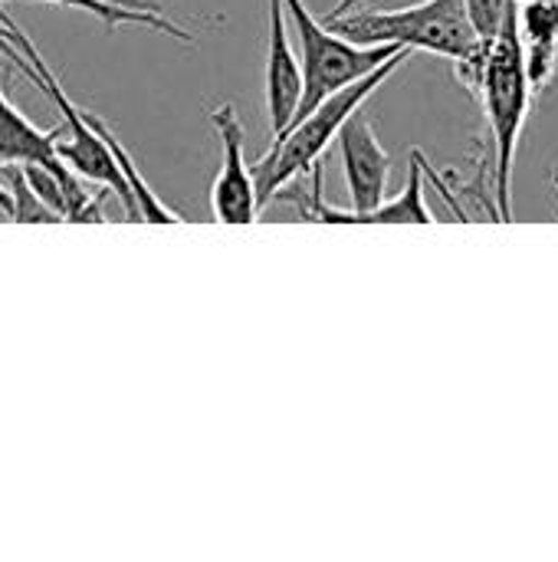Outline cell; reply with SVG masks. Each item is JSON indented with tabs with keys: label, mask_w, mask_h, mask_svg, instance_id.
Returning <instances> with one entry per match:
<instances>
[{
	"label": "cell",
	"mask_w": 558,
	"mask_h": 562,
	"mask_svg": "<svg viewBox=\"0 0 558 562\" xmlns=\"http://www.w3.org/2000/svg\"><path fill=\"white\" fill-rule=\"evenodd\" d=\"M411 49H398L395 56H388L385 63H378L372 72L358 76L355 82L329 92L322 102H316L309 112H303L299 119H293L276 138L266 158H260L250 171H253V184H257V201L260 207H266L273 201L276 191H283L289 181H296L299 175L312 171L316 161H322L326 148L335 142L339 128L345 125V119L365 105L368 95H375L391 72L401 69V63H408Z\"/></svg>",
	"instance_id": "1"
},
{
	"label": "cell",
	"mask_w": 558,
	"mask_h": 562,
	"mask_svg": "<svg viewBox=\"0 0 558 562\" xmlns=\"http://www.w3.org/2000/svg\"><path fill=\"white\" fill-rule=\"evenodd\" d=\"M520 3V0H516ZM516 3L510 7L500 33L493 36L487 49V66H483V82L477 92V102L487 112V125L493 135V194H497V214L500 224L513 221V165H516V148L526 128V115L533 105V86L526 76L523 63V43H520V26H516Z\"/></svg>",
	"instance_id": "2"
},
{
	"label": "cell",
	"mask_w": 558,
	"mask_h": 562,
	"mask_svg": "<svg viewBox=\"0 0 558 562\" xmlns=\"http://www.w3.org/2000/svg\"><path fill=\"white\" fill-rule=\"evenodd\" d=\"M322 23L352 43H395L405 49L437 53L451 63L467 59L487 43L477 36L467 0H421L401 10H349L339 16H322Z\"/></svg>",
	"instance_id": "3"
},
{
	"label": "cell",
	"mask_w": 558,
	"mask_h": 562,
	"mask_svg": "<svg viewBox=\"0 0 558 562\" xmlns=\"http://www.w3.org/2000/svg\"><path fill=\"white\" fill-rule=\"evenodd\" d=\"M286 16H293L296 23V36L303 43V95H299V109L293 119H299L303 112H309L316 102H322L329 92L355 82L358 76L372 72L378 63H385L388 56H395L405 46L395 43H352L339 33H332L319 16H312V10L306 7V0H283Z\"/></svg>",
	"instance_id": "4"
},
{
	"label": "cell",
	"mask_w": 558,
	"mask_h": 562,
	"mask_svg": "<svg viewBox=\"0 0 558 562\" xmlns=\"http://www.w3.org/2000/svg\"><path fill=\"white\" fill-rule=\"evenodd\" d=\"M207 115L224 148L220 171L210 184V211L220 224H253L260 214V201H257L253 171L243 158V138H247L243 122L230 102L210 109Z\"/></svg>",
	"instance_id": "5"
},
{
	"label": "cell",
	"mask_w": 558,
	"mask_h": 562,
	"mask_svg": "<svg viewBox=\"0 0 558 562\" xmlns=\"http://www.w3.org/2000/svg\"><path fill=\"white\" fill-rule=\"evenodd\" d=\"M339 148H342V171L349 188V214H365L378 207L388 194L391 178V155L385 151L375 122L362 112V105L345 119L339 128Z\"/></svg>",
	"instance_id": "6"
},
{
	"label": "cell",
	"mask_w": 558,
	"mask_h": 562,
	"mask_svg": "<svg viewBox=\"0 0 558 562\" xmlns=\"http://www.w3.org/2000/svg\"><path fill=\"white\" fill-rule=\"evenodd\" d=\"M266 115L273 138L293 122L303 95V69L293 53V40L286 30L283 0H266Z\"/></svg>",
	"instance_id": "7"
},
{
	"label": "cell",
	"mask_w": 558,
	"mask_h": 562,
	"mask_svg": "<svg viewBox=\"0 0 558 562\" xmlns=\"http://www.w3.org/2000/svg\"><path fill=\"white\" fill-rule=\"evenodd\" d=\"M516 26L533 92L553 86L558 72V0H520Z\"/></svg>",
	"instance_id": "8"
},
{
	"label": "cell",
	"mask_w": 558,
	"mask_h": 562,
	"mask_svg": "<svg viewBox=\"0 0 558 562\" xmlns=\"http://www.w3.org/2000/svg\"><path fill=\"white\" fill-rule=\"evenodd\" d=\"M59 132L62 128H36L0 89V165H59V155L53 148Z\"/></svg>",
	"instance_id": "9"
},
{
	"label": "cell",
	"mask_w": 558,
	"mask_h": 562,
	"mask_svg": "<svg viewBox=\"0 0 558 562\" xmlns=\"http://www.w3.org/2000/svg\"><path fill=\"white\" fill-rule=\"evenodd\" d=\"M0 3H7V0H0ZM49 3L72 7V10H86V13H92L95 20H102L109 30H115V26H122V23H138V26L158 30V33H164V36H174L178 43H194V33L184 30L181 23L168 20L161 10L128 7V3H118V0H49Z\"/></svg>",
	"instance_id": "10"
},
{
	"label": "cell",
	"mask_w": 558,
	"mask_h": 562,
	"mask_svg": "<svg viewBox=\"0 0 558 562\" xmlns=\"http://www.w3.org/2000/svg\"><path fill=\"white\" fill-rule=\"evenodd\" d=\"M3 168V178H7V191H10V201H13V214H10V221H20V224H53V221H59L39 198H36V191L30 188V181H26V175H23V168L20 165H0Z\"/></svg>",
	"instance_id": "11"
},
{
	"label": "cell",
	"mask_w": 558,
	"mask_h": 562,
	"mask_svg": "<svg viewBox=\"0 0 558 562\" xmlns=\"http://www.w3.org/2000/svg\"><path fill=\"white\" fill-rule=\"evenodd\" d=\"M513 3H516V0H467L470 23H474L477 36H480L487 46H490L493 36L500 33V26H503V20H506V13H510Z\"/></svg>",
	"instance_id": "12"
},
{
	"label": "cell",
	"mask_w": 558,
	"mask_h": 562,
	"mask_svg": "<svg viewBox=\"0 0 558 562\" xmlns=\"http://www.w3.org/2000/svg\"><path fill=\"white\" fill-rule=\"evenodd\" d=\"M362 3H368V0H339L326 16H339V13H349V10H355V7H362Z\"/></svg>",
	"instance_id": "13"
},
{
	"label": "cell",
	"mask_w": 558,
	"mask_h": 562,
	"mask_svg": "<svg viewBox=\"0 0 558 562\" xmlns=\"http://www.w3.org/2000/svg\"><path fill=\"white\" fill-rule=\"evenodd\" d=\"M0 211H3L7 217L13 214V201H10V191L3 188V181H0Z\"/></svg>",
	"instance_id": "14"
},
{
	"label": "cell",
	"mask_w": 558,
	"mask_h": 562,
	"mask_svg": "<svg viewBox=\"0 0 558 562\" xmlns=\"http://www.w3.org/2000/svg\"><path fill=\"white\" fill-rule=\"evenodd\" d=\"M118 3H128V7H145V10H161V3H155V0H118Z\"/></svg>",
	"instance_id": "15"
}]
</instances>
